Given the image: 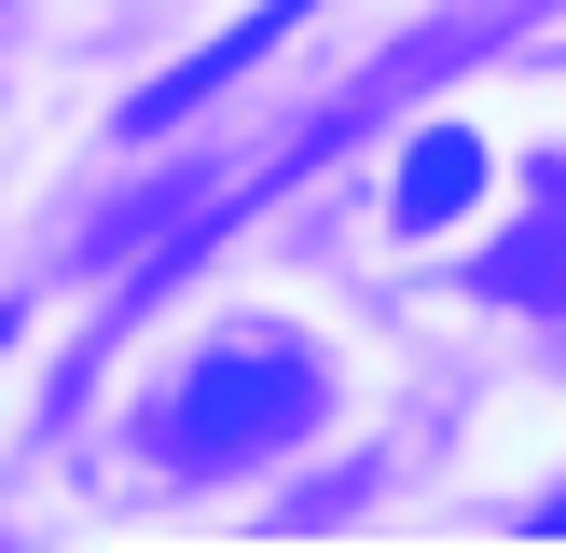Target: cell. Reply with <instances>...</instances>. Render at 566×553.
<instances>
[{
	"label": "cell",
	"instance_id": "cell-1",
	"mask_svg": "<svg viewBox=\"0 0 566 553\" xmlns=\"http://www.w3.org/2000/svg\"><path fill=\"white\" fill-rule=\"evenodd\" d=\"M304 415H318V359L304 346H235V359H208V374L153 415V442L180 470H235V457H263V442H291Z\"/></svg>",
	"mask_w": 566,
	"mask_h": 553
},
{
	"label": "cell",
	"instance_id": "cell-3",
	"mask_svg": "<svg viewBox=\"0 0 566 553\" xmlns=\"http://www.w3.org/2000/svg\"><path fill=\"white\" fill-rule=\"evenodd\" d=\"M484 291H512V304H525V291H539V304L566 291V180H553L539 236H512V249H497V263H484Z\"/></svg>",
	"mask_w": 566,
	"mask_h": 553
},
{
	"label": "cell",
	"instance_id": "cell-2",
	"mask_svg": "<svg viewBox=\"0 0 566 553\" xmlns=\"http://www.w3.org/2000/svg\"><path fill=\"white\" fill-rule=\"evenodd\" d=\"M470 194H484V138H457V125H429L401 153V221H457Z\"/></svg>",
	"mask_w": 566,
	"mask_h": 553
}]
</instances>
